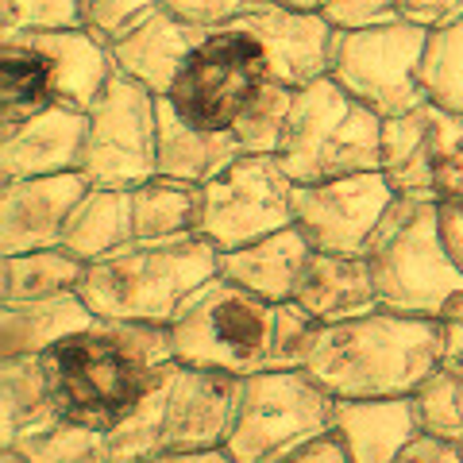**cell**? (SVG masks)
<instances>
[{"label":"cell","instance_id":"8992f818","mask_svg":"<svg viewBox=\"0 0 463 463\" xmlns=\"http://www.w3.org/2000/svg\"><path fill=\"white\" fill-rule=\"evenodd\" d=\"M364 259L383 309L437 321L463 294V274L440 243L432 201L398 197L374 228Z\"/></svg>","mask_w":463,"mask_h":463},{"label":"cell","instance_id":"484cf974","mask_svg":"<svg viewBox=\"0 0 463 463\" xmlns=\"http://www.w3.org/2000/svg\"><path fill=\"white\" fill-rule=\"evenodd\" d=\"M136 243L201 240V185L155 174L132 190Z\"/></svg>","mask_w":463,"mask_h":463},{"label":"cell","instance_id":"cb8c5ba5","mask_svg":"<svg viewBox=\"0 0 463 463\" xmlns=\"http://www.w3.org/2000/svg\"><path fill=\"white\" fill-rule=\"evenodd\" d=\"M97 321L81 294H58L39 301H16L0 306V359H27L51 352L58 340L74 336Z\"/></svg>","mask_w":463,"mask_h":463},{"label":"cell","instance_id":"4fadbf2b","mask_svg":"<svg viewBox=\"0 0 463 463\" xmlns=\"http://www.w3.org/2000/svg\"><path fill=\"white\" fill-rule=\"evenodd\" d=\"M383 174L398 197H463V116L440 105H417L383 124Z\"/></svg>","mask_w":463,"mask_h":463},{"label":"cell","instance_id":"52a82bcc","mask_svg":"<svg viewBox=\"0 0 463 463\" xmlns=\"http://www.w3.org/2000/svg\"><path fill=\"white\" fill-rule=\"evenodd\" d=\"M274 321L279 306L248 294L228 279H209L185 298V306L170 321L174 359L201 371L255 374L274 367Z\"/></svg>","mask_w":463,"mask_h":463},{"label":"cell","instance_id":"8fae6325","mask_svg":"<svg viewBox=\"0 0 463 463\" xmlns=\"http://www.w3.org/2000/svg\"><path fill=\"white\" fill-rule=\"evenodd\" d=\"M336 398L309 371H255L240 379L224 452L236 463H263L309 432L332 429Z\"/></svg>","mask_w":463,"mask_h":463},{"label":"cell","instance_id":"d6a6232c","mask_svg":"<svg viewBox=\"0 0 463 463\" xmlns=\"http://www.w3.org/2000/svg\"><path fill=\"white\" fill-rule=\"evenodd\" d=\"M413 402L425 432L463 444V374L437 367L413 394Z\"/></svg>","mask_w":463,"mask_h":463},{"label":"cell","instance_id":"5bb4252c","mask_svg":"<svg viewBox=\"0 0 463 463\" xmlns=\"http://www.w3.org/2000/svg\"><path fill=\"white\" fill-rule=\"evenodd\" d=\"M394 201L398 194L390 190L386 174L367 170L347 174V178L294 185L289 213H294V228L309 240L313 251L364 255L374 228L383 224Z\"/></svg>","mask_w":463,"mask_h":463},{"label":"cell","instance_id":"277c9868","mask_svg":"<svg viewBox=\"0 0 463 463\" xmlns=\"http://www.w3.org/2000/svg\"><path fill=\"white\" fill-rule=\"evenodd\" d=\"M221 274V251L209 240L128 243L85 267L81 301L100 321L170 325L185 298Z\"/></svg>","mask_w":463,"mask_h":463},{"label":"cell","instance_id":"4316f807","mask_svg":"<svg viewBox=\"0 0 463 463\" xmlns=\"http://www.w3.org/2000/svg\"><path fill=\"white\" fill-rule=\"evenodd\" d=\"M58 421L39 355L0 359V448H16L27 432Z\"/></svg>","mask_w":463,"mask_h":463},{"label":"cell","instance_id":"f35d334b","mask_svg":"<svg viewBox=\"0 0 463 463\" xmlns=\"http://www.w3.org/2000/svg\"><path fill=\"white\" fill-rule=\"evenodd\" d=\"M398 16L432 32V27H444L463 16V0H398Z\"/></svg>","mask_w":463,"mask_h":463},{"label":"cell","instance_id":"ac0fdd59","mask_svg":"<svg viewBox=\"0 0 463 463\" xmlns=\"http://www.w3.org/2000/svg\"><path fill=\"white\" fill-rule=\"evenodd\" d=\"M85 147V112L47 109L0 132V182L74 174Z\"/></svg>","mask_w":463,"mask_h":463},{"label":"cell","instance_id":"e575fe53","mask_svg":"<svg viewBox=\"0 0 463 463\" xmlns=\"http://www.w3.org/2000/svg\"><path fill=\"white\" fill-rule=\"evenodd\" d=\"M158 8V0H85V32H93L100 43H120L132 27Z\"/></svg>","mask_w":463,"mask_h":463},{"label":"cell","instance_id":"9a60e30c","mask_svg":"<svg viewBox=\"0 0 463 463\" xmlns=\"http://www.w3.org/2000/svg\"><path fill=\"white\" fill-rule=\"evenodd\" d=\"M232 24L243 27L263 47L270 78L279 85L301 90V85L328 74V51H332L336 27L321 12H301V8L274 5V0H255Z\"/></svg>","mask_w":463,"mask_h":463},{"label":"cell","instance_id":"d590c367","mask_svg":"<svg viewBox=\"0 0 463 463\" xmlns=\"http://www.w3.org/2000/svg\"><path fill=\"white\" fill-rule=\"evenodd\" d=\"M263 463H355V459L336 429H321V432H309V437L279 448V452H270Z\"/></svg>","mask_w":463,"mask_h":463},{"label":"cell","instance_id":"f546056e","mask_svg":"<svg viewBox=\"0 0 463 463\" xmlns=\"http://www.w3.org/2000/svg\"><path fill=\"white\" fill-rule=\"evenodd\" d=\"M20 452L27 463H109V444L105 432H97L90 425H74V421H51L12 448Z\"/></svg>","mask_w":463,"mask_h":463},{"label":"cell","instance_id":"f1b7e54d","mask_svg":"<svg viewBox=\"0 0 463 463\" xmlns=\"http://www.w3.org/2000/svg\"><path fill=\"white\" fill-rule=\"evenodd\" d=\"M421 90L429 105L463 116V16L429 32L421 54Z\"/></svg>","mask_w":463,"mask_h":463},{"label":"cell","instance_id":"836d02e7","mask_svg":"<svg viewBox=\"0 0 463 463\" xmlns=\"http://www.w3.org/2000/svg\"><path fill=\"white\" fill-rule=\"evenodd\" d=\"M85 24V0H0V35L62 32Z\"/></svg>","mask_w":463,"mask_h":463},{"label":"cell","instance_id":"74e56055","mask_svg":"<svg viewBox=\"0 0 463 463\" xmlns=\"http://www.w3.org/2000/svg\"><path fill=\"white\" fill-rule=\"evenodd\" d=\"M321 16L332 27H374V24H394L398 16V0H325Z\"/></svg>","mask_w":463,"mask_h":463},{"label":"cell","instance_id":"60d3db41","mask_svg":"<svg viewBox=\"0 0 463 463\" xmlns=\"http://www.w3.org/2000/svg\"><path fill=\"white\" fill-rule=\"evenodd\" d=\"M437 228H440V243L448 259L459 267L463 274V197L456 201H440L437 205Z\"/></svg>","mask_w":463,"mask_h":463},{"label":"cell","instance_id":"d6986e66","mask_svg":"<svg viewBox=\"0 0 463 463\" xmlns=\"http://www.w3.org/2000/svg\"><path fill=\"white\" fill-rule=\"evenodd\" d=\"M332 429L344 437L355 463H394L421 437V413L413 394L402 398H336Z\"/></svg>","mask_w":463,"mask_h":463},{"label":"cell","instance_id":"6da1fadb","mask_svg":"<svg viewBox=\"0 0 463 463\" xmlns=\"http://www.w3.org/2000/svg\"><path fill=\"white\" fill-rule=\"evenodd\" d=\"M62 421L112 432L178 364L170 325L97 321L39 355Z\"/></svg>","mask_w":463,"mask_h":463},{"label":"cell","instance_id":"b9f144b4","mask_svg":"<svg viewBox=\"0 0 463 463\" xmlns=\"http://www.w3.org/2000/svg\"><path fill=\"white\" fill-rule=\"evenodd\" d=\"M394 463H463L459 456V444L456 440H444V437H432V432H421Z\"/></svg>","mask_w":463,"mask_h":463},{"label":"cell","instance_id":"ba28073f","mask_svg":"<svg viewBox=\"0 0 463 463\" xmlns=\"http://www.w3.org/2000/svg\"><path fill=\"white\" fill-rule=\"evenodd\" d=\"M270 66L263 47L236 24L213 27L182 62L170 85V109L209 132H236L251 100L267 90Z\"/></svg>","mask_w":463,"mask_h":463},{"label":"cell","instance_id":"44dd1931","mask_svg":"<svg viewBox=\"0 0 463 463\" xmlns=\"http://www.w3.org/2000/svg\"><path fill=\"white\" fill-rule=\"evenodd\" d=\"M201 35H205L201 27L182 24L178 16H170L166 8H155L151 16L139 27H132L120 43H112V62L120 74L147 85L158 97H166L182 62L201 43Z\"/></svg>","mask_w":463,"mask_h":463},{"label":"cell","instance_id":"3957f363","mask_svg":"<svg viewBox=\"0 0 463 463\" xmlns=\"http://www.w3.org/2000/svg\"><path fill=\"white\" fill-rule=\"evenodd\" d=\"M112 74V47L85 27L0 35V132L47 109L90 112Z\"/></svg>","mask_w":463,"mask_h":463},{"label":"cell","instance_id":"9c48e42d","mask_svg":"<svg viewBox=\"0 0 463 463\" xmlns=\"http://www.w3.org/2000/svg\"><path fill=\"white\" fill-rule=\"evenodd\" d=\"M158 105L163 97L116 70L85 112L81 178L105 190L151 182L158 174Z\"/></svg>","mask_w":463,"mask_h":463},{"label":"cell","instance_id":"8d00e7d4","mask_svg":"<svg viewBox=\"0 0 463 463\" xmlns=\"http://www.w3.org/2000/svg\"><path fill=\"white\" fill-rule=\"evenodd\" d=\"M251 5L255 0H158V8H166L170 16H178L182 24L201 27V32H213V27L232 24Z\"/></svg>","mask_w":463,"mask_h":463},{"label":"cell","instance_id":"bcb514c9","mask_svg":"<svg viewBox=\"0 0 463 463\" xmlns=\"http://www.w3.org/2000/svg\"><path fill=\"white\" fill-rule=\"evenodd\" d=\"M459 456H463V444H459Z\"/></svg>","mask_w":463,"mask_h":463},{"label":"cell","instance_id":"30bf717a","mask_svg":"<svg viewBox=\"0 0 463 463\" xmlns=\"http://www.w3.org/2000/svg\"><path fill=\"white\" fill-rule=\"evenodd\" d=\"M429 32L417 24H374V27H336L328 51V78L364 100L383 120L425 105L421 54Z\"/></svg>","mask_w":463,"mask_h":463},{"label":"cell","instance_id":"7402d4cb","mask_svg":"<svg viewBox=\"0 0 463 463\" xmlns=\"http://www.w3.org/2000/svg\"><path fill=\"white\" fill-rule=\"evenodd\" d=\"M309 255H313L309 240L289 224V228L270 232L263 240L243 243V248L221 251V279L279 306V301H294V289H298L301 270L309 263Z\"/></svg>","mask_w":463,"mask_h":463},{"label":"cell","instance_id":"ab89813d","mask_svg":"<svg viewBox=\"0 0 463 463\" xmlns=\"http://www.w3.org/2000/svg\"><path fill=\"white\" fill-rule=\"evenodd\" d=\"M437 325H440V367L463 374V294L437 317Z\"/></svg>","mask_w":463,"mask_h":463},{"label":"cell","instance_id":"d4e9b609","mask_svg":"<svg viewBox=\"0 0 463 463\" xmlns=\"http://www.w3.org/2000/svg\"><path fill=\"white\" fill-rule=\"evenodd\" d=\"M136 243V216H132V190H105L90 185L74 205L62 232V248L74 251L81 263H97L112 251Z\"/></svg>","mask_w":463,"mask_h":463},{"label":"cell","instance_id":"2e32d148","mask_svg":"<svg viewBox=\"0 0 463 463\" xmlns=\"http://www.w3.org/2000/svg\"><path fill=\"white\" fill-rule=\"evenodd\" d=\"M240 379L224 371H201L174 364L166 383L163 452H209L224 448L236 413Z\"/></svg>","mask_w":463,"mask_h":463},{"label":"cell","instance_id":"83f0119b","mask_svg":"<svg viewBox=\"0 0 463 463\" xmlns=\"http://www.w3.org/2000/svg\"><path fill=\"white\" fill-rule=\"evenodd\" d=\"M85 267L90 263H81L62 243L58 248L20 251V255H0V306L74 294L85 279Z\"/></svg>","mask_w":463,"mask_h":463},{"label":"cell","instance_id":"f6af8a7d","mask_svg":"<svg viewBox=\"0 0 463 463\" xmlns=\"http://www.w3.org/2000/svg\"><path fill=\"white\" fill-rule=\"evenodd\" d=\"M0 463H27L20 452H12V448H0Z\"/></svg>","mask_w":463,"mask_h":463},{"label":"cell","instance_id":"4dcf8cb0","mask_svg":"<svg viewBox=\"0 0 463 463\" xmlns=\"http://www.w3.org/2000/svg\"><path fill=\"white\" fill-rule=\"evenodd\" d=\"M170 371H166V379L158 383L151 394L124 417L120 425H116L112 432H105L109 463H147L151 456L163 452V413H166V383H170Z\"/></svg>","mask_w":463,"mask_h":463},{"label":"cell","instance_id":"5b68a950","mask_svg":"<svg viewBox=\"0 0 463 463\" xmlns=\"http://www.w3.org/2000/svg\"><path fill=\"white\" fill-rule=\"evenodd\" d=\"M383 116L328 74L294 93L279 163L298 185L383 170Z\"/></svg>","mask_w":463,"mask_h":463},{"label":"cell","instance_id":"7a4b0ae2","mask_svg":"<svg viewBox=\"0 0 463 463\" xmlns=\"http://www.w3.org/2000/svg\"><path fill=\"white\" fill-rule=\"evenodd\" d=\"M440 367V325L432 317L374 309L355 321L325 325L306 371L332 398L417 394Z\"/></svg>","mask_w":463,"mask_h":463},{"label":"cell","instance_id":"ffe728a7","mask_svg":"<svg viewBox=\"0 0 463 463\" xmlns=\"http://www.w3.org/2000/svg\"><path fill=\"white\" fill-rule=\"evenodd\" d=\"M294 301L306 309L317 325H340L367 317L379 306L374 294V279L364 255H332V251H313L306 270L298 279Z\"/></svg>","mask_w":463,"mask_h":463},{"label":"cell","instance_id":"603a6c76","mask_svg":"<svg viewBox=\"0 0 463 463\" xmlns=\"http://www.w3.org/2000/svg\"><path fill=\"white\" fill-rule=\"evenodd\" d=\"M240 155L243 147L232 132H209V128L190 124L163 97V105H158V174L163 178L205 185Z\"/></svg>","mask_w":463,"mask_h":463},{"label":"cell","instance_id":"7bdbcfd3","mask_svg":"<svg viewBox=\"0 0 463 463\" xmlns=\"http://www.w3.org/2000/svg\"><path fill=\"white\" fill-rule=\"evenodd\" d=\"M147 463H236L224 448H209V452H158Z\"/></svg>","mask_w":463,"mask_h":463},{"label":"cell","instance_id":"e0dca14e","mask_svg":"<svg viewBox=\"0 0 463 463\" xmlns=\"http://www.w3.org/2000/svg\"><path fill=\"white\" fill-rule=\"evenodd\" d=\"M90 182L81 174H47V178L0 182V255L58 248L74 205Z\"/></svg>","mask_w":463,"mask_h":463},{"label":"cell","instance_id":"ee69618b","mask_svg":"<svg viewBox=\"0 0 463 463\" xmlns=\"http://www.w3.org/2000/svg\"><path fill=\"white\" fill-rule=\"evenodd\" d=\"M274 5H286V8H301V12H321L325 0H274Z\"/></svg>","mask_w":463,"mask_h":463},{"label":"cell","instance_id":"7c38bea8","mask_svg":"<svg viewBox=\"0 0 463 463\" xmlns=\"http://www.w3.org/2000/svg\"><path fill=\"white\" fill-rule=\"evenodd\" d=\"M294 185L298 182L286 174L279 155L243 151L236 163L201 185V240H209L216 251H232L289 228Z\"/></svg>","mask_w":463,"mask_h":463},{"label":"cell","instance_id":"1f68e13d","mask_svg":"<svg viewBox=\"0 0 463 463\" xmlns=\"http://www.w3.org/2000/svg\"><path fill=\"white\" fill-rule=\"evenodd\" d=\"M294 93L289 85L270 81L263 93L251 100V109L243 112V120L236 124V136L243 151L251 155H279V143L286 136V120H289V109H294Z\"/></svg>","mask_w":463,"mask_h":463}]
</instances>
